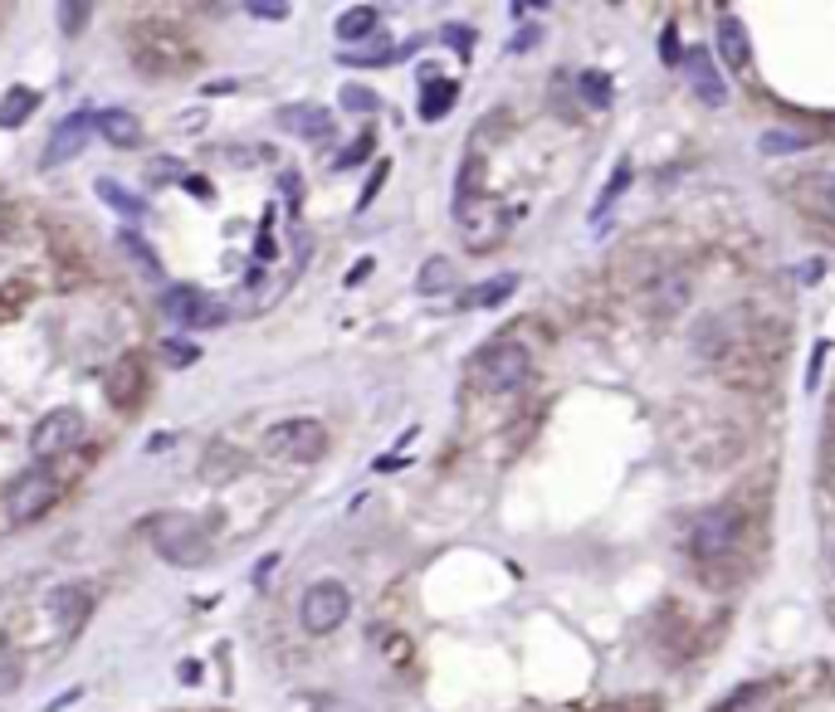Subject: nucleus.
<instances>
[{
  "mask_svg": "<svg viewBox=\"0 0 835 712\" xmlns=\"http://www.w3.org/2000/svg\"><path fill=\"white\" fill-rule=\"evenodd\" d=\"M93 128H98L113 146H122V152H128V146H142V138H148V132H142V118H138V112H128V108L93 112Z\"/></svg>",
  "mask_w": 835,
  "mask_h": 712,
  "instance_id": "obj_16",
  "label": "nucleus"
},
{
  "mask_svg": "<svg viewBox=\"0 0 835 712\" xmlns=\"http://www.w3.org/2000/svg\"><path fill=\"white\" fill-rule=\"evenodd\" d=\"M0 20H5V10H0Z\"/></svg>",
  "mask_w": 835,
  "mask_h": 712,
  "instance_id": "obj_43",
  "label": "nucleus"
},
{
  "mask_svg": "<svg viewBox=\"0 0 835 712\" xmlns=\"http://www.w3.org/2000/svg\"><path fill=\"white\" fill-rule=\"evenodd\" d=\"M455 98H459V83L450 79V83H431V88H425V98H421V118L425 122H440L445 112L455 108Z\"/></svg>",
  "mask_w": 835,
  "mask_h": 712,
  "instance_id": "obj_23",
  "label": "nucleus"
},
{
  "mask_svg": "<svg viewBox=\"0 0 835 712\" xmlns=\"http://www.w3.org/2000/svg\"><path fill=\"white\" fill-rule=\"evenodd\" d=\"M89 615H93V595L83 591V585H59V591H49L45 620L55 625V640H59V644L74 640L83 625H89Z\"/></svg>",
  "mask_w": 835,
  "mask_h": 712,
  "instance_id": "obj_9",
  "label": "nucleus"
},
{
  "mask_svg": "<svg viewBox=\"0 0 835 712\" xmlns=\"http://www.w3.org/2000/svg\"><path fill=\"white\" fill-rule=\"evenodd\" d=\"M249 15H255V20H289V5H284V0H249Z\"/></svg>",
  "mask_w": 835,
  "mask_h": 712,
  "instance_id": "obj_31",
  "label": "nucleus"
},
{
  "mask_svg": "<svg viewBox=\"0 0 835 712\" xmlns=\"http://www.w3.org/2000/svg\"><path fill=\"white\" fill-rule=\"evenodd\" d=\"M279 128L294 132V138H332V112L318 103H294V108H279Z\"/></svg>",
  "mask_w": 835,
  "mask_h": 712,
  "instance_id": "obj_15",
  "label": "nucleus"
},
{
  "mask_svg": "<svg viewBox=\"0 0 835 712\" xmlns=\"http://www.w3.org/2000/svg\"><path fill=\"white\" fill-rule=\"evenodd\" d=\"M59 498H64L59 474H49V468H30V474H20L15 484L5 488V512H10L15 527H30V522L49 518V512L59 508Z\"/></svg>",
  "mask_w": 835,
  "mask_h": 712,
  "instance_id": "obj_5",
  "label": "nucleus"
},
{
  "mask_svg": "<svg viewBox=\"0 0 835 712\" xmlns=\"http://www.w3.org/2000/svg\"><path fill=\"white\" fill-rule=\"evenodd\" d=\"M450 278H455V269H450V259H445V254L425 259V269H421V293H445V288H450Z\"/></svg>",
  "mask_w": 835,
  "mask_h": 712,
  "instance_id": "obj_25",
  "label": "nucleus"
},
{
  "mask_svg": "<svg viewBox=\"0 0 835 712\" xmlns=\"http://www.w3.org/2000/svg\"><path fill=\"white\" fill-rule=\"evenodd\" d=\"M35 108H39L35 88H25V83L5 88V98H0V128H25V122L35 118Z\"/></svg>",
  "mask_w": 835,
  "mask_h": 712,
  "instance_id": "obj_17",
  "label": "nucleus"
},
{
  "mask_svg": "<svg viewBox=\"0 0 835 712\" xmlns=\"http://www.w3.org/2000/svg\"><path fill=\"white\" fill-rule=\"evenodd\" d=\"M386 171H391V166H386V162L377 166V171H372V181H367V191H362V211H367V205H372V201H377V191H381V181H386Z\"/></svg>",
  "mask_w": 835,
  "mask_h": 712,
  "instance_id": "obj_38",
  "label": "nucleus"
},
{
  "mask_svg": "<svg viewBox=\"0 0 835 712\" xmlns=\"http://www.w3.org/2000/svg\"><path fill=\"white\" fill-rule=\"evenodd\" d=\"M128 55H132V69H138L142 79H181V73H191L196 64H201L196 39L186 35L176 20H166V15L132 20Z\"/></svg>",
  "mask_w": 835,
  "mask_h": 712,
  "instance_id": "obj_1",
  "label": "nucleus"
},
{
  "mask_svg": "<svg viewBox=\"0 0 835 712\" xmlns=\"http://www.w3.org/2000/svg\"><path fill=\"white\" fill-rule=\"evenodd\" d=\"M581 98H587V108H607L611 103V79L607 73H597V69L581 73Z\"/></svg>",
  "mask_w": 835,
  "mask_h": 712,
  "instance_id": "obj_26",
  "label": "nucleus"
},
{
  "mask_svg": "<svg viewBox=\"0 0 835 712\" xmlns=\"http://www.w3.org/2000/svg\"><path fill=\"white\" fill-rule=\"evenodd\" d=\"M59 15H64V35H79V29L89 25L93 5H83V0H79V5H64V10H59Z\"/></svg>",
  "mask_w": 835,
  "mask_h": 712,
  "instance_id": "obj_32",
  "label": "nucleus"
},
{
  "mask_svg": "<svg viewBox=\"0 0 835 712\" xmlns=\"http://www.w3.org/2000/svg\"><path fill=\"white\" fill-rule=\"evenodd\" d=\"M148 176H152V181H176V176H186V166L172 162V156H156V162L148 166Z\"/></svg>",
  "mask_w": 835,
  "mask_h": 712,
  "instance_id": "obj_34",
  "label": "nucleus"
},
{
  "mask_svg": "<svg viewBox=\"0 0 835 712\" xmlns=\"http://www.w3.org/2000/svg\"><path fill=\"white\" fill-rule=\"evenodd\" d=\"M660 49H665V64H680V55H674V25L660 35Z\"/></svg>",
  "mask_w": 835,
  "mask_h": 712,
  "instance_id": "obj_39",
  "label": "nucleus"
},
{
  "mask_svg": "<svg viewBox=\"0 0 835 712\" xmlns=\"http://www.w3.org/2000/svg\"><path fill=\"white\" fill-rule=\"evenodd\" d=\"M714 49L718 59H724V69L743 73L748 59H753V35H748V25L733 15V10H724V15L714 20Z\"/></svg>",
  "mask_w": 835,
  "mask_h": 712,
  "instance_id": "obj_14",
  "label": "nucleus"
},
{
  "mask_svg": "<svg viewBox=\"0 0 835 712\" xmlns=\"http://www.w3.org/2000/svg\"><path fill=\"white\" fill-rule=\"evenodd\" d=\"M89 132H93V112H89V108H79V112H69V118H59L55 132H49V146H45V166L74 162V156L83 152V142H89Z\"/></svg>",
  "mask_w": 835,
  "mask_h": 712,
  "instance_id": "obj_13",
  "label": "nucleus"
},
{
  "mask_svg": "<svg viewBox=\"0 0 835 712\" xmlns=\"http://www.w3.org/2000/svg\"><path fill=\"white\" fill-rule=\"evenodd\" d=\"M797 201L807 205L811 215L826 219V225H835V176H816V181H807L797 191Z\"/></svg>",
  "mask_w": 835,
  "mask_h": 712,
  "instance_id": "obj_18",
  "label": "nucleus"
},
{
  "mask_svg": "<svg viewBox=\"0 0 835 712\" xmlns=\"http://www.w3.org/2000/svg\"><path fill=\"white\" fill-rule=\"evenodd\" d=\"M142 532H148V542L156 547V557H162L166 567L196 571V567L211 561V537H205V527L196 518H186V512H152V518H142Z\"/></svg>",
  "mask_w": 835,
  "mask_h": 712,
  "instance_id": "obj_2",
  "label": "nucleus"
},
{
  "mask_svg": "<svg viewBox=\"0 0 835 712\" xmlns=\"http://www.w3.org/2000/svg\"><path fill=\"white\" fill-rule=\"evenodd\" d=\"M166 356H172V361L176 366H191L196 361V356H201V347H196V342H191V347H186V342H166V347H162Z\"/></svg>",
  "mask_w": 835,
  "mask_h": 712,
  "instance_id": "obj_36",
  "label": "nucleus"
},
{
  "mask_svg": "<svg viewBox=\"0 0 835 712\" xmlns=\"http://www.w3.org/2000/svg\"><path fill=\"white\" fill-rule=\"evenodd\" d=\"M20 688V664L10 654H0V693H15Z\"/></svg>",
  "mask_w": 835,
  "mask_h": 712,
  "instance_id": "obj_35",
  "label": "nucleus"
},
{
  "mask_svg": "<svg viewBox=\"0 0 835 712\" xmlns=\"http://www.w3.org/2000/svg\"><path fill=\"white\" fill-rule=\"evenodd\" d=\"M743 542V518L733 508H708L689 522V557L704 561V567H718L728 561Z\"/></svg>",
  "mask_w": 835,
  "mask_h": 712,
  "instance_id": "obj_4",
  "label": "nucleus"
},
{
  "mask_svg": "<svg viewBox=\"0 0 835 712\" xmlns=\"http://www.w3.org/2000/svg\"><path fill=\"white\" fill-rule=\"evenodd\" d=\"M352 610V595L342 581H313L298 601V620H304L308 634H332Z\"/></svg>",
  "mask_w": 835,
  "mask_h": 712,
  "instance_id": "obj_7",
  "label": "nucleus"
},
{
  "mask_svg": "<svg viewBox=\"0 0 835 712\" xmlns=\"http://www.w3.org/2000/svg\"><path fill=\"white\" fill-rule=\"evenodd\" d=\"M650 308L655 312H674V308H684V298H689V278L684 274H665V278H655L650 284Z\"/></svg>",
  "mask_w": 835,
  "mask_h": 712,
  "instance_id": "obj_22",
  "label": "nucleus"
},
{
  "mask_svg": "<svg viewBox=\"0 0 835 712\" xmlns=\"http://www.w3.org/2000/svg\"><path fill=\"white\" fill-rule=\"evenodd\" d=\"M377 20H381L377 5H352V10H342V15H338V39H342V45H352V39H367L372 29H377Z\"/></svg>",
  "mask_w": 835,
  "mask_h": 712,
  "instance_id": "obj_19",
  "label": "nucleus"
},
{
  "mask_svg": "<svg viewBox=\"0 0 835 712\" xmlns=\"http://www.w3.org/2000/svg\"><path fill=\"white\" fill-rule=\"evenodd\" d=\"M79 435H83V415L64 405V411H49L45 420L35 425L30 449H35V459H59V454H69V449L79 444Z\"/></svg>",
  "mask_w": 835,
  "mask_h": 712,
  "instance_id": "obj_10",
  "label": "nucleus"
},
{
  "mask_svg": "<svg viewBox=\"0 0 835 712\" xmlns=\"http://www.w3.org/2000/svg\"><path fill=\"white\" fill-rule=\"evenodd\" d=\"M514 288H518V274H498V278H489V284L469 288L464 293V308H498V302H504Z\"/></svg>",
  "mask_w": 835,
  "mask_h": 712,
  "instance_id": "obj_21",
  "label": "nucleus"
},
{
  "mask_svg": "<svg viewBox=\"0 0 835 712\" xmlns=\"http://www.w3.org/2000/svg\"><path fill=\"white\" fill-rule=\"evenodd\" d=\"M625 186H631V166L621 162V166H615V176H611V186H607V195H601V201H597V215H601V211H611V201L625 191Z\"/></svg>",
  "mask_w": 835,
  "mask_h": 712,
  "instance_id": "obj_30",
  "label": "nucleus"
},
{
  "mask_svg": "<svg viewBox=\"0 0 835 712\" xmlns=\"http://www.w3.org/2000/svg\"><path fill=\"white\" fill-rule=\"evenodd\" d=\"M342 108H352V112H377V93L362 88V83H348V88H342Z\"/></svg>",
  "mask_w": 835,
  "mask_h": 712,
  "instance_id": "obj_28",
  "label": "nucleus"
},
{
  "mask_svg": "<svg viewBox=\"0 0 835 712\" xmlns=\"http://www.w3.org/2000/svg\"><path fill=\"white\" fill-rule=\"evenodd\" d=\"M148 385H152V361L142 352H128V356L113 361L108 381H103V395H108L113 411H138L142 395H148Z\"/></svg>",
  "mask_w": 835,
  "mask_h": 712,
  "instance_id": "obj_8",
  "label": "nucleus"
},
{
  "mask_svg": "<svg viewBox=\"0 0 835 712\" xmlns=\"http://www.w3.org/2000/svg\"><path fill=\"white\" fill-rule=\"evenodd\" d=\"M528 366H532V356H528L524 342L498 337V342H489V347L474 352V361H469V376H474L479 391L508 395V391H518V385L528 381Z\"/></svg>",
  "mask_w": 835,
  "mask_h": 712,
  "instance_id": "obj_3",
  "label": "nucleus"
},
{
  "mask_svg": "<svg viewBox=\"0 0 835 712\" xmlns=\"http://www.w3.org/2000/svg\"><path fill=\"white\" fill-rule=\"evenodd\" d=\"M372 146H377V138H372V132H367V138H357V142L348 146V152L338 156V166H357V162H367V156H372Z\"/></svg>",
  "mask_w": 835,
  "mask_h": 712,
  "instance_id": "obj_33",
  "label": "nucleus"
},
{
  "mask_svg": "<svg viewBox=\"0 0 835 712\" xmlns=\"http://www.w3.org/2000/svg\"><path fill=\"white\" fill-rule=\"evenodd\" d=\"M0 219H5V201H0Z\"/></svg>",
  "mask_w": 835,
  "mask_h": 712,
  "instance_id": "obj_42",
  "label": "nucleus"
},
{
  "mask_svg": "<svg viewBox=\"0 0 835 712\" xmlns=\"http://www.w3.org/2000/svg\"><path fill=\"white\" fill-rule=\"evenodd\" d=\"M264 449L274 459H289V464H313V459L328 454V429L318 420H284L264 429Z\"/></svg>",
  "mask_w": 835,
  "mask_h": 712,
  "instance_id": "obj_6",
  "label": "nucleus"
},
{
  "mask_svg": "<svg viewBox=\"0 0 835 712\" xmlns=\"http://www.w3.org/2000/svg\"><path fill=\"white\" fill-rule=\"evenodd\" d=\"M176 674H181L186 684H196V678H201V664H181V668H176Z\"/></svg>",
  "mask_w": 835,
  "mask_h": 712,
  "instance_id": "obj_41",
  "label": "nucleus"
},
{
  "mask_svg": "<svg viewBox=\"0 0 835 712\" xmlns=\"http://www.w3.org/2000/svg\"><path fill=\"white\" fill-rule=\"evenodd\" d=\"M30 298H35V288H30V284H20V278H15V284H5V288H0V328H5V322H15L20 312L30 308Z\"/></svg>",
  "mask_w": 835,
  "mask_h": 712,
  "instance_id": "obj_24",
  "label": "nucleus"
},
{
  "mask_svg": "<svg viewBox=\"0 0 835 712\" xmlns=\"http://www.w3.org/2000/svg\"><path fill=\"white\" fill-rule=\"evenodd\" d=\"M680 69H684L689 88H694L698 98L708 103V108H724V103H728V83H724V73H718L714 49H684Z\"/></svg>",
  "mask_w": 835,
  "mask_h": 712,
  "instance_id": "obj_11",
  "label": "nucleus"
},
{
  "mask_svg": "<svg viewBox=\"0 0 835 712\" xmlns=\"http://www.w3.org/2000/svg\"><path fill=\"white\" fill-rule=\"evenodd\" d=\"M162 308L172 312L181 328H215V322H225V308H215L211 298H205L201 288H166L162 293Z\"/></svg>",
  "mask_w": 835,
  "mask_h": 712,
  "instance_id": "obj_12",
  "label": "nucleus"
},
{
  "mask_svg": "<svg viewBox=\"0 0 835 712\" xmlns=\"http://www.w3.org/2000/svg\"><path fill=\"white\" fill-rule=\"evenodd\" d=\"M93 191H98V201H108L113 211H118V215H128V219H142V215H148V205H142V195H132L128 186L108 181V176H103V181L93 186Z\"/></svg>",
  "mask_w": 835,
  "mask_h": 712,
  "instance_id": "obj_20",
  "label": "nucleus"
},
{
  "mask_svg": "<svg viewBox=\"0 0 835 712\" xmlns=\"http://www.w3.org/2000/svg\"><path fill=\"white\" fill-rule=\"evenodd\" d=\"M367 274H372V259H362V264L348 274V284H362V278H367Z\"/></svg>",
  "mask_w": 835,
  "mask_h": 712,
  "instance_id": "obj_40",
  "label": "nucleus"
},
{
  "mask_svg": "<svg viewBox=\"0 0 835 712\" xmlns=\"http://www.w3.org/2000/svg\"><path fill=\"white\" fill-rule=\"evenodd\" d=\"M386 658H391V664H411V640H405V634H391V640H386Z\"/></svg>",
  "mask_w": 835,
  "mask_h": 712,
  "instance_id": "obj_37",
  "label": "nucleus"
},
{
  "mask_svg": "<svg viewBox=\"0 0 835 712\" xmlns=\"http://www.w3.org/2000/svg\"><path fill=\"white\" fill-rule=\"evenodd\" d=\"M757 146H762L767 156H781V152H801V146H807V138H801V132H767V138H762Z\"/></svg>",
  "mask_w": 835,
  "mask_h": 712,
  "instance_id": "obj_27",
  "label": "nucleus"
},
{
  "mask_svg": "<svg viewBox=\"0 0 835 712\" xmlns=\"http://www.w3.org/2000/svg\"><path fill=\"white\" fill-rule=\"evenodd\" d=\"M122 249H128V254H132V259H138V264H142V269H152V274H162V264H156V254H152V249H148V245H142V239H138V235H132V229H128V235H122Z\"/></svg>",
  "mask_w": 835,
  "mask_h": 712,
  "instance_id": "obj_29",
  "label": "nucleus"
}]
</instances>
